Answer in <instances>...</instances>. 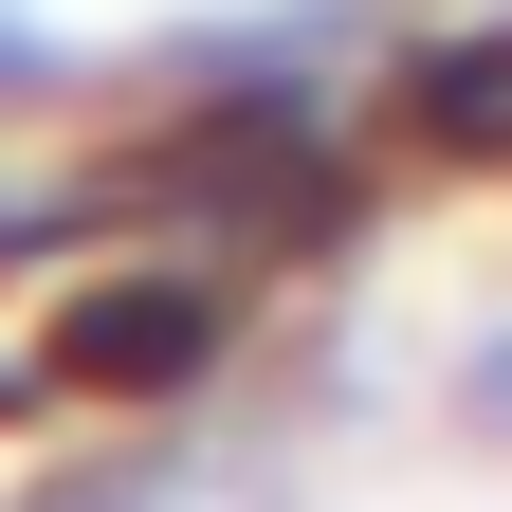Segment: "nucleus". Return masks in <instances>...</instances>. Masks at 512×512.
<instances>
[{
	"instance_id": "nucleus-2",
	"label": "nucleus",
	"mask_w": 512,
	"mask_h": 512,
	"mask_svg": "<svg viewBox=\"0 0 512 512\" xmlns=\"http://www.w3.org/2000/svg\"><path fill=\"white\" fill-rule=\"evenodd\" d=\"M183 348H202V293H128V311L74 330V384H165Z\"/></svg>"
},
{
	"instance_id": "nucleus-1",
	"label": "nucleus",
	"mask_w": 512,
	"mask_h": 512,
	"mask_svg": "<svg viewBox=\"0 0 512 512\" xmlns=\"http://www.w3.org/2000/svg\"><path fill=\"white\" fill-rule=\"evenodd\" d=\"M421 147H458V165H494V147H512V19H494V37H458V55H421Z\"/></svg>"
}]
</instances>
